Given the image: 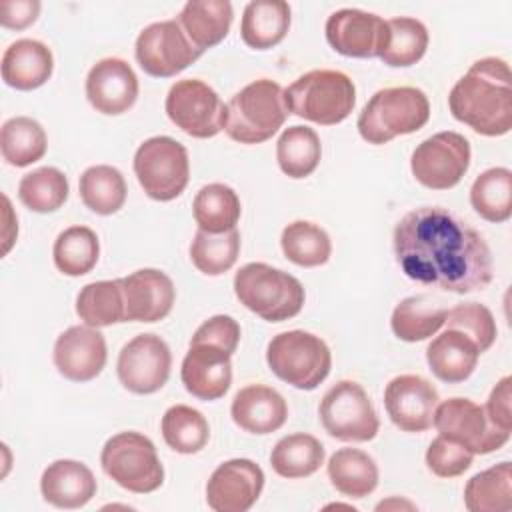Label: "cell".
<instances>
[{
  "instance_id": "cell-1",
  "label": "cell",
  "mask_w": 512,
  "mask_h": 512,
  "mask_svg": "<svg viewBox=\"0 0 512 512\" xmlns=\"http://www.w3.org/2000/svg\"><path fill=\"white\" fill-rule=\"evenodd\" d=\"M394 256L420 284L468 294L492 282V254L478 230L442 206L406 212L394 228Z\"/></svg>"
},
{
  "instance_id": "cell-2",
  "label": "cell",
  "mask_w": 512,
  "mask_h": 512,
  "mask_svg": "<svg viewBox=\"0 0 512 512\" xmlns=\"http://www.w3.org/2000/svg\"><path fill=\"white\" fill-rule=\"evenodd\" d=\"M452 116L482 136L512 130V74L502 58H480L448 94Z\"/></svg>"
},
{
  "instance_id": "cell-3",
  "label": "cell",
  "mask_w": 512,
  "mask_h": 512,
  "mask_svg": "<svg viewBox=\"0 0 512 512\" xmlns=\"http://www.w3.org/2000/svg\"><path fill=\"white\" fill-rule=\"evenodd\" d=\"M288 114L284 88L274 80L260 78L230 98L226 104L224 132L234 142L260 144L282 128Z\"/></svg>"
},
{
  "instance_id": "cell-4",
  "label": "cell",
  "mask_w": 512,
  "mask_h": 512,
  "mask_svg": "<svg viewBox=\"0 0 512 512\" xmlns=\"http://www.w3.org/2000/svg\"><path fill=\"white\" fill-rule=\"evenodd\" d=\"M234 294L242 306L266 322L294 318L306 298L298 278L264 262H248L234 274Z\"/></svg>"
},
{
  "instance_id": "cell-5",
  "label": "cell",
  "mask_w": 512,
  "mask_h": 512,
  "mask_svg": "<svg viewBox=\"0 0 512 512\" xmlns=\"http://www.w3.org/2000/svg\"><path fill=\"white\" fill-rule=\"evenodd\" d=\"M430 118L428 96L414 86L378 90L362 108L356 128L368 144H386L420 130Z\"/></svg>"
},
{
  "instance_id": "cell-6",
  "label": "cell",
  "mask_w": 512,
  "mask_h": 512,
  "mask_svg": "<svg viewBox=\"0 0 512 512\" xmlns=\"http://www.w3.org/2000/svg\"><path fill=\"white\" fill-rule=\"evenodd\" d=\"M284 100L288 112L298 118L334 126L350 116L356 104V86L348 74L320 68L296 78L284 90Z\"/></svg>"
},
{
  "instance_id": "cell-7",
  "label": "cell",
  "mask_w": 512,
  "mask_h": 512,
  "mask_svg": "<svg viewBox=\"0 0 512 512\" xmlns=\"http://www.w3.org/2000/svg\"><path fill=\"white\" fill-rule=\"evenodd\" d=\"M266 362L286 384L298 390H314L330 374L332 354L320 336L304 330H288L268 342Z\"/></svg>"
},
{
  "instance_id": "cell-8",
  "label": "cell",
  "mask_w": 512,
  "mask_h": 512,
  "mask_svg": "<svg viewBox=\"0 0 512 512\" xmlns=\"http://www.w3.org/2000/svg\"><path fill=\"white\" fill-rule=\"evenodd\" d=\"M100 464L120 488L134 494L154 492L164 482V468L156 446L140 432H120L108 438Z\"/></svg>"
},
{
  "instance_id": "cell-9",
  "label": "cell",
  "mask_w": 512,
  "mask_h": 512,
  "mask_svg": "<svg viewBox=\"0 0 512 512\" xmlns=\"http://www.w3.org/2000/svg\"><path fill=\"white\" fill-rule=\"evenodd\" d=\"M134 174L152 200H174L184 192L190 178L188 152L170 136H152L134 154Z\"/></svg>"
},
{
  "instance_id": "cell-10",
  "label": "cell",
  "mask_w": 512,
  "mask_h": 512,
  "mask_svg": "<svg viewBox=\"0 0 512 512\" xmlns=\"http://www.w3.org/2000/svg\"><path fill=\"white\" fill-rule=\"evenodd\" d=\"M318 414L324 430L342 442H368L380 428L366 390L354 380L336 382L322 396Z\"/></svg>"
},
{
  "instance_id": "cell-11",
  "label": "cell",
  "mask_w": 512,
  "mask_h": 512,
  "mask_svg": "<svg viewBox=\"0 0 512 512\" xmlns=\"http://www.w3.org/2000/svg\"><path fill=\"white\" fill-rule=\"evenodd\" d=\"M470 142L458 132H438L416 146L410 158L414 178L430 190L454 188L470 166Z\"/></svg>"
},
{
  "instance_id": "cell-12",
  "label": "cell",
  "mask_w": 512,
  "mask_h": 512,
  "mask_svg": "<svg viewBox=\"0 0 512 512\" xmlns=\"http://www.w3.org/2000/svg\"><path fill=\"white\" fill-rule=\"evenodd\" d=\"M164 108L168 118L192 138H212L224 130L226 104L202 80L184 78L174 82Z\"/></svg>"
},
{
  "instance_id": "cell-13",
  "label": "cell",
  "mask_w": 512,
  "mask_h": 512,
  "mask_svg": "<svg viewBox=\"0 0 512 512\" xmlns=\"http://www.w3.org/2000/svg\"><path fill=\"white\" fill-rule=\"evenodd\" d=\"M434 428L440 436L458 442L472 454H490L500 450L508 440L510 432L494 426L484 406L468 398H450L436 406Z\"/></svg>"
},
{
  "instance_id": "cell-14",
  "label": "cell",
  "mask_w": 512,
  "mask_h": 512,
  "mask_svg": "<svg viewBox=\"0 0 512 512\" xmlns=\"http://www.w3.org/2000/svg\"><path fill=\"white\" fill-rule=\"evenodd\" d=\"M134 54L140 68L154 78H172L202 56L178 20H162L146 26L136 38Z\"/></svg>"
},
{
  "instance_id": "cell-15",
  "label": "cell",
  "mask_w": 512,
  "mask_h": 512,
  "mask_svg": "<svg viewBox=\"0 0 512 512\" xmlns=\"http://www.w3.org/2000/svg\"><path fill=\"white\" fill-rule=\"evenodd\" d=\"M172 368L168 344L156 334H138L122 346L116 362L120 384L134 394L158 392Z\"/></svg>"
},
{
  "instance_id": "cell-16",
  "label": "cell",
  "mask_w": 512,
  "mask_h": 512,
  "mask_svg": "<svg viewBox=\"0 0 512 512\" xmlns=\"http://www.w3.org/2000/svg\"><path fill=\"white\" fill-rule=\"evenodd\" d=\"M324 30L328 44L348 58H380L388 42L386 20L358 8L332 12Z\"/></svg>"
},
{
  "instance_id": "cell-17",
  "label": "cell",
  "mask_w": 512,
  "mask_h": 512,
  "mask_svg": "<svg viewBox=\"0 0 512 512\" xmlns=\"http://www.w3.org/2000/svg\"><path fill=\"white\" fill-rule=\"evenodd\" d=\"M264 488L262 468L248 458L222 462L206 482V502L214 512H246Z\"/></svg>"
},
{
  "instance_id": "cell-18",
  "label": "cell",
  "mask_w": 512,
  "mask_h": 512,
  "mask_svg": "<svg viewBox=\"0 0 512 512\" xmlns=\"http://www.w3.org/2000/svg\"><path fill=\"white\" fill-rule=\"evenodd\" d=\"M438 390L432 382L418 374H400L386 384L384 406L394 422L404 432H424L432 426L438 406Z\"/></svg>"
},
{
  "instance_id": "cell-19",
  "label": "cell",
  "mask_w": 512,
  "mask_h": 512,
  "mask_svg": "<svg viewBox=\"0 0 512 512\" xmlns=\"http://www.w3.org/2000/svg\"><path fill=\"white\" fill-rule=\"evenodd\" d=\"M54 366L72 382L94 380L106 366V340L94 326H70L54 342Z\"/></svg>"
},
{
  "instance_id": "cell-20",
  "label": "cell",
  "mask_w": 512,
  "mask_h": 512,
  "mask_svg": "<svg viewBox=\"0 0 512 512\" xmlns=\"http://www.w3.org/2000/svg\"><path fill=\"white\" fill-rule=\"evenodd\" d=\"M124 296V322H158L166 318L176 300V288L168 274L156 268H140L120 278Z\"/></svg>"
},
{
  "instance_id": "cell-21",
  "label": "cell",
  "mask_w": 512,
  "mask_h": 512,
  "mask_svg": "<svg viewBox=\"0 0 512 512\" xmlns=\"http://www.w3.org/2000/svg\"><path fill=\"white\" fill-rule=\"evenodd\" d=\"M86 98L90 106L106 116L128 112L138 98V78L122 58L98 60L86 76Z\"/></svg>"
},
{
  "instance_id": "cell-22",
  "label": "cell",
  "mask_w": 512,
  "mask_h": 512,
  "mask_svg": "<svg viewBox=\"0 0 512 512\" xmlns=\"http://www.w3.org/2000/svg\"><path fill=\"white\" fill-rule=\"evenodd\" d=\"M180 378L188 394L212 402L222 398L232 384V354L212 344H190Z\"/></svg>"
},
{
  "instance_id": "cell-23",
  "label": "cell",
  "mask_w": 512,
  "mask_h": 512,
  "mask_svg": "<svg viewBox=\"0 0 512 512\" xmlns=\"http://www.w3.org/2000/svg\"><path fill=\"white\" fill-rule=\"evenodd\" d=\"M230 414L236 426L250 434H270L284 426L288 406L284 396L264 384H250L236 392Z\"/></svg>"
},
{
  "instance_id": "cell-24",
  "label": "cell",
  "mask_w": 512,
  "mask_h": 512,
  "mask_svg": "<svg viewBox=\"0 0 512 512\" xmlns=\"http://www.w3.org/2000/svg\"><path fill=\"white\" fill-rule=\"evenodd\" d=\"M96 478L92 470L78 460H54L40 478L42 498L56 508H82L96 496Z\"/></svg>"
},
{
  "instance_id": "cell-25",
  "label": "cell",
  "mask_w": 512,
  "mask_h": 512,
  "mask_svg": "<svg viewBox=\"0 0 512 512\" xmlns=\"http://www.w3.org/2000/svg\"><path fill=\"white\" fill-rule=\"evenodd\" d=\"M54 70L52 50L34 38H20L12 42L0 62L2 80L16 90H36L48 82Z\"/></svg>"
},
{
  "instance_id": "cell-26",
  "label": "cell",
  "mask_w": 512,
  "mask_h": 512,
  "mask_svg": "<svg viewBox=\"0 0 512 512\" xmlns=\"http://www.w3.org/2000/svg\"><path fill=\"white\" fill-rule=\"evenodd\" d=\"M480 358V350L464 332L446 328L426 348V362L432 374L446 382L458 384L472 376Z\"/></svg>"
},
{
  "instance_id": "cell-27",
  "label": "cell",
  "mask_w": 512,
  "mask_h": 512,
  "mask_svg": "<svg viewBox=\"0 0 512 512\" xmlns=\"http://www.w3.org/2000/svg\"><path fill=\"white\" fill-rule=\"evenodd\" d=\"M234 12L228 0H190L178 14V22L188 40L200 50L220 44L230 30Z\"/></svg>"
},
{
  "instance_id": "cell-28",
  "label": "cell",
  "mask_w": 512,
  "mask_h": 512,
  "mask_svg": "<svg viewBox=\"0 0 512 512\" xmlns=\"http://www.w3.org/2000/svg\"><path fill=\"white\" fill-rule=\"evenodd\" d=\"M290 4L284 0L248 2L240 22V36L254 50H268L280 44L290 28Z\"/></svg>"
},
{
  "instance_id": "cell-29",
  "label": "cell",
  "mask_w": 512,
  "mask_h": 512,
  "mask_svg": "<svg viewBox=\"0 0 512 512\" xmlns=\"http://www.w3.org/2000/svg\"><path fill=\"white\" fill-rule=\"evenodd\" d=\"M446 314V306H442L428 294H416L396 304L390 326L396 338L404 342H420L434 336L444 326Z\"/></svg>"
},
{
  "instance_id": "cell-30",
  "label": "cell",
  "mask_w": 512,
  "mask_h": 512,
  "mask_svg": "<svg viewBox=\"0 0 512 512\" xmlns=\"http://www.w3.org/2000/svg\"><path fill=\"white\" fill-rule=\"evenodd\" d=\"M328 478L340 494L364 498L378 486V466L364 450L338 448L328 460Z\"/></svg>"
},
{
  "instance_id": "cell-31",
  "label": "cell",
  "mask_w": 512,
  "mask_h": 512,
  "mask_svg": "<svg viewBox=\"0 0 512 512\" xmlns=\"http://www.w3.org/2000/svg\"><path fill=\"white\" fill-rule=\"evenodd\" d=\"M192 214L200 230L220 234L236 228L242 206L238 194L220 182L202 186L192 202Z\"/></svg>"
},
{
  "instance_id": "cell-32",
  "label": "cell",
  "mask_w": 512,
  "mask_h": 512,
  "mask_svg": "<svg viewBox=\"0 0 512 512\" xmlns=\"http://www.w3.org/2000/svg\"><path fill=\"white\" fill-rule=\"evenodd\" d=\"M470 512H508L512 508V464L500 462L474 474L464 488Z\"/></svg>"
},
{
  "instance_id": "cell-33",
  "label": "cell",
  "mask_w": 512,
  "mask_h": 512,
  "mask_svg": "<svg viewBox=\"0 0 512 512\" xmlns=\"http://www.w3.org/2000/svg\"><path fill=\"white\" fill-rule=\"evenodd\" d=\"M324 464V446L312 434L296 432L280 438L270 452V466L282 478H306Z\"/></svg>"
},
{
  "instance_id": "cell-34",
  "label": "cell",
  "mask_w": 512,
  "mask_h": 512,
  "mask_svg": "<svg viewBox=\"0 0 512 512\" xmlns=\"http://www.w3.org/2000/svg\"><path fill=\"white\" fill-rule=\"evenodd\" d=\"M48 148V138L40 122L28 116H14L2 124L0 150L2 158L16 168L38 162Z\"/></svg>"
},
{
  "instance_id": "cell-35",
  "label": "cell",
  "mask_w": 512,
  "mask_h": 512,
  "mask_svg": "<svg viewBox=\"0 0 512 512\" xmlns=\"http://www.w3.org/2000/svg\"><path fill=\"white\" fill-rule=\"evenodd\" d=\"M78 192L86 208L100 216L118 212L126 202V180L122 172L108 164H96L82 172Z\"/></svg>"
},
{
  "instance_id": "cell-36",
  "label": "cell",
  "mask_w": 512,
  "mask_h": 512,
  "mask_svg": "<svg viewBox=\"0 0 512 512\" xmlns=\"http://www.w3.org/2000/svg\"><path fill=\"white\" fill-rule=\"evenodd\" d=\"M320 156V138L308 126H290L280 134L276 142V160L280 170L296 180L310 176L318 168Z\"/></svg>"
},
{
  "instance_id": "cell-37",
  "label": "cell",
  "mask_w": 512,
  "mask_h": 512,
  "mask_svg": "<svg viewBox=\"0 0 512 512\" xmlns=\"http://www.w3.org/2000/svg\"><path fill=\"white\" fill-rule=\"evenodd\" d=\"M470 204L488 222H506L512 216V172L504 166L484 170L470 188Z\"/></svg>"
},
{
  "instance_id": "cell-38",
  "label": "cell",
  "mask_w": 512,
  "mask_h": 512,
  "mask_svg": "<svg viewBox=\"0 0 512 512\" xmlns=\"http://www.w3.org/2000/svg\"><path fill=\"white\" fill-rule=\"evenodd\" d=\"M76 314L94 328L124 322V296L120 278L86 284L76 296Z\"/></svg>"
},
{
  "instance_id": "cell-39",
  "label": "cell",
  "mask_w": 512,
  "mask_h": 512,
  "mask_svg": "<svg viewBox=\"0 0 512 512\" xmlns=\"http://www.w3.org/2000/svg\"><path fill=\"white\" fill-rule=\"evenodd\" d=\"M100 256V242L92 228L70 226L62 230L52 248V258L56 268L66 276L88 274Z\"/></svg>"
},
{
  "instance_id": "cell-40",
  "label": "cell",
  "mask_w": 512,
  "mask_h": 512,
  "mask_svg": "<svg viewBox=\"0 0 512 512\" xmlns=\"http://www.w3.org/2000/svg\"><path fill=\"white\" fill-rule=\"evenodd\" d=\"M284 256L296 266L314 268L330 260L332 242L324 228L308 220L290 222L280 236Z\"/></svg>"
},
{
  "instance_id": "cell-41",
  "label": "cell",
  "mask_w": 512,
  "mask_h": 512,
  "mask_svg": "<svg viewBox=\"0 0 512 512\" xmlns=\"http://www.w3.org/2000/svg\"><path fill=\"white\" fill-rule=\"evenodd\" d=\"M70 184L62 170L54 166H42L22 176L18 184L20 202L38 214L56 212L68 200Z\"/></svg>"
},
{
  "instance_id": "cell-42",
  "label": "cell",
  "mask_w": 512,
  "mask_h": 512,
  "mask_svg": "<svg viewBox=\"0 0 512 512\" xmlns=\"http://www.w3.org/2000/svg\"><path fill=\"white\" fill-rule=\"evenodd\" d=\"M160 430L164 442L180 454L200 452L210 438V428L204 414L186 404L170 406L162 416Z\"/></svg>"
},
{
  "instance_id": "cell-43",
  "label": "cell",
  "mask_w": 512,
  "mask_h": 512,
  "mask_svg": "<svg viewBox=\"0 0 512 512\" xmlns=\"http://www.w3.org/2000/svg\"><path fill=\"white\" fill-rule=\"evenodd\" d=\"M388 24V42L380 60L392 68H406L416 64L428 48V30L426 26L410 16H398L386 20Z\"/></svg>"
},
{
  "instance_id": "cell-44",
  "label": "cell",
  "mask_w": 512,
  "mask_h": 512,
  "mask_svg": "<svg viewBox=\"0 0 512 512\" xmlns=\"http://www.w3.org/2000/svg\"><path fill=\"white\" fill-rule=\"evenodd\" d=\"M240 254V232L236 228L220 234L196 230L190 244L192 264L206 276H220L228 272Z\"/></svg>"
},
{
  "instance_id": "cell-45",
  "label": "cell",
  "mask_w": 512,
  "mask_h": 512,
  "mask_svg": "<svg viewBox=\"0 0 512 512\" xmlns=\"http://www.w3.org/2000/svg\"><path fill=\"white\" fill-rule=\"evenodd\" d=\"M444 326L460 330L468 338H472L474 344L478 346L480 354L486 352L498 336V328H496V320H494L492 312L484 304H478V302L458 304L452 310H448Z\"/></svg>"
},
{
  "instance_id": "cell-46",
  "label": "cell",
  "mask_w": 512,
  "mask_h": 512,
  "mask_svg": "<svg viewBox=\"0 0 512 512\" xmlns=\"http://www.w3.org/2000/svg\"><path fill=\"white\" fill-rule=\"evenodd\" d=\"M474 454L454 440L438 434L426 450V466L440 478H454L464 474L472 466Z\"/></svg>"
},
{
  "instance_id": "cell-47",
  "label": "cell",
  "mask_w": 512,
  "mask_h": 512,
  "mask_svg": "<svg viewBox=\"0 0 512 512\" xmlns=\"http://www.w3.org/2000/svg\"><path fill=\"white\" fill-rule=\"evenodd\" d=\"M238 342H240V324L228 314H216L206 322H202L190 340V344H212L230 354L236 352Z\"/></svg>"
},
{
  "instance_id": "cell-48",
  "label": "cell",
  "mask_w": 512,
  "mask_h": 512,
  "mask_svg": "<svg viewBox=\"0 0 512 512\" xmlns=\"http://www.w3.org/2000/svg\"><path fill=\"white\" fill-rule=\"evenodd\" d=\"M510 384H512L510 376L500 378L498 384L492 388V392L488 396V402L484 406L488 420L494 426H498L500 430H506V432H510V428H512V416H510L512 392H510Z\"/></svg>"
},
{
  "instance_id": "cell-49",
  "label": "cell",
  "mask_w": 512,
  "mask_h": 512,
  "mask_svg": "<svg viewBox=\"0 0 512 512\" xmlns=\"http://www.w3.org/2000/svg\"><path fill=\"white\" fill-rule=\"evenodd\" d=\"M40 14L38 0H4L0 2V24L10 30H24Z\"/></svg>"
},
{
  "instance_id": "cell-50",
  "label": "cell",
  "mask_w": 512,
  "mask_h": 512,
  "mask_svg": "<svg viewBox=\"0 0 512 512\" xmlns=\"http://www.w3.org/2000/svg\"><path fill=\"white\" fill-rule=\"evenodd\" d=\"M388 508H408V510H412L414 504H410V502H406V500L390 498V500H384V502H380V504L376 506V510H388Z\"/></svg>"
}]
</instances>
